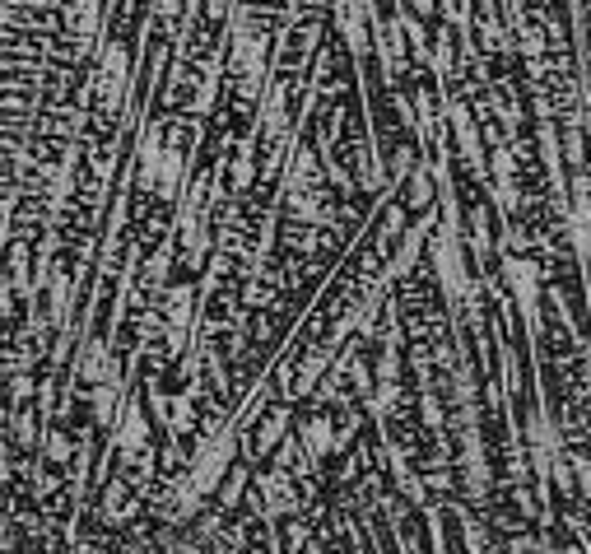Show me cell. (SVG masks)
I'll return each instance as SVG.
<instances>
[{"instance_id":"cell-1","label":"cell","mask_w":591,"mask_h":554,"mask_svg":"<svg viewBox=\"0 0 591 554\" xmlns=\"http://www.w3.org/2000/svg\"><path fill=\"white\" fill-rule=\"evenodd\" d=\"M433 266H438V275H443L447 294H466V271H461V252L452 247V238H438V257H433Z\"/></svg>"},{"instance_id":"cell-2","label":"cell","mask_w":591,"mask_h":554,"mask_svg":"<svg viewBox=\"0 0 591 554\" xmlns=\"http://www.w3.org/2000/svg\"><path fill=\"white\" fill-rule=\"evenodd\" d=\"M121 80H126V56H121V47H108V56H103V75H98V94L117 98Z\"/></svg>"},{"instance_id":"cell-3","label":"cell","mask_w":591,"mask_h":554,"mask_svg":"<svg viewBox=\"0 0 591 554\" xmlns=\"http://www.w3.org/2000/svg\"><path fill=\"white\" fill-rule=\"evenodd\" d=\"M573 243H578V257L591 261V205H587V196H578V205H573Z\"/></svg>"},{"instance_id":"cell-4","label":"cell","mask_w":591,"mask_h":554,"mask_svg":"<svg viewBox=\"0 0 591 554\" xmlns=\"http://www.w3.org/2000/svg\"><path fill=\"white\" fill-rule=\"evenodd\" d=\"M512 284H517V294H522L526 317H536V280H531V266L512 261Z\"/></svg>"}]
</instances>
